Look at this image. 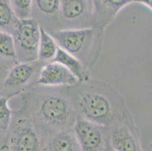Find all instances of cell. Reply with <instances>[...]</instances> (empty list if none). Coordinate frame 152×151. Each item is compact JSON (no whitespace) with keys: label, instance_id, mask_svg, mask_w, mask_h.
Here are the masks:
<instances>
[{"label":"cell","instance_id":"1","mask_svg":"<svg viewBox=\"0 0 152 151\" xmlns=\"http://www.w3.org/2000/svg\"><path fill=\"white\" fill-rule=\"evenodd\" d=\"M21 95L27 113L47 141L59 131L73 128L77 114L67 87L36 86Z\"/></svg>","mask_w":152,"mask_h":151},{"label":"cell","instance_id":"2","mask_svg":"<svg viewBox=\"0 0 152 151\" xmlns=\"http://www.w3.org/2000/svg\"><path fill=\"white\" fill-rule=\"evenodd\" d=\"M78 117L110 127L131 114L125 100L114 87L99 80H89L67 87Z\"/></svg>","mask_w":152,"mask_h":151},{"label":"cell","instance_id":"3","mask_svg":"<svg viewBox=\"0 0 152 151\" xmlns=\"http://www.w3.org/2000/svg\"><path fill=\"white\" fill-rule=\"evenodd\" d=\"M104 30L95 27L61 29L49 33L58 45L77 58L87 69L96 63L102 52Z\"/></svg>","mask_w":152,"mask_h":151},{"label":"cell","instance_id":"4","mask_svg":"<svg viewBox=\"0 0 152 151\" xmlns=\"http://www.w3.org/2000/svg\"><path fill=\"white\" fill-rule=\"evenodd\" d=\"M11 151H45L47 138L22 105L13 117L6 133Z\"/></svg>","mask_w":152,"mask_h":151},{"label":"cell","instance_id":"5","mask_svg":"<svg viewBox=\"0 0 152 151\" xmlns=\"http://www.w3.org/2000/svg\"><path fill=\"white\" fill-rule=\"evenodd\" d=\"M18 62L37 61L40 25L35 19L18 20L12 32Z\"/></svg>","mask_w":152,"mask_h":151},{"label":"cell","instance_id":"6","mask_svg":"<svg viewBox=\"0 0 152 151\" xmlns=\"http://www.w3.org/2000/svg\"><path fill=\"white\" fill-rule=\"evenodd\" d=\"M107 139L116 151H144L139 129L132 114L106 128Z\"/></svg>","mask_w":152,"mask_h":151},{"label":"cell","instance_id":"7","mask_svg":"<svg viewBox=\"0 0 152 151\" xmlns=\"http://www.w3.org/2000/svg\"><path fill=\"white\" fill-rule=\"evenodd\" d=\"M42 63L38 61L33 62H17L8 70L2 88L6 93L18 95L28 88H34Z\"/></svg>","mask_w":152,"mask_h":151},{"label":"cell","instance_id":"8","mask_svg":"<svg viewBox=\"0 0 152 151\" xmlns=\"http://www.w3.org/2000/svg\"><path fill=\"white\" fill-rule=\"evenodd\" d=\"M91 26L92 0H60V30Z\"/></svg>","mask_w":152,"mask_h":151},{"label":"cell","instance_id":"9","mask_svg":"<svg viewBox=\"0 0 152 151\" xmlns=\"http://www.w3.org/2000/svg\"><path fill=\"white\" fill-rule=\"evenodd\" d=\"M81 151H102L107 142L106 128L77 116L73 125Z\"/></svg>","mask_w":152,"mask_h":151},{"label":"cell","instance_id":"10","mask_svg":"<svg viewBox=\"0 0 152 151\" xmlns=\"http://www.w3.org/2000/svg\"><path fill=\"white\" fill-rule=\"evenodd\" d=\"M79 81L66 67L56 62L42 63L34 87H71Z\"/></svg>","mask_w":152,"mask_h":151},{"label":"cell","instance_id":"11","mask_svg":"<svg viewBox=\"0 0 152 151\" xmlns=\"http://www.w3.org/2000/svg\"><path fill=\"white\" fill-rule=\"evenodd\" d=\"M133 2L134 0H92V27L104 31L119 12Z\"/></svg>","mask_w":152,"mask_h":151},{"label":"cell","instance_id":"12","mask_svg":"<svg viewBox=\"0 0 152 151\" xmlns=\"http://www.w3.org/2000/svg\"><path fill=\"white\" fill-rule=\"evenodd\" d=\"M31 18L49 33L60 30V0H33Z\"/></svg>","mask_w":152,"mask_h":151},{"label":"cell","instance_id":"13","mask_svg":"<svg viewBox=\"0 0 152 151\" xmlns=\"http://www.w3.org/2000/svg\"><path fill=\"white\" fill-rule=\"evenodd\" d=\"M51 62L61 63L78 80L79 82H85L91 80L90 72L80 61L58 46L57 53Z\"/></svg>","mask_w":152,"mask_h":151},{"label":"cell","instance_id":"14","mask_svg":"<svg viewBox=\"0 0 152 151\" xmlns=\"http://www.w3.org/2000/svg\"><path fill=\"white\" fill-rule=\"evenodd\" d=\"M45 151H81L73 128L63 130L48 139Z\"/></svg>","mask_w":152,"mask_h":151},{"label":"cell","instance_id":"15","mask_svg":"<svg viewBox=\"0 0 152 151\" xmlns=\"http://www.w3.org/2000/svg\"><path fill=\"white\" fill-rule=\"evenodd\" d=\"M58 45L50 33L40 26V37L37 61L42 63L52 61L57 53Z\"/></svg>","mask_w":152,"mask_h":151},{"label":"cell","instance_id":"16","mask_svg":"<svg viewBox=\"0 0 152 151\" xmlns=\"http://www.w3.org/2000/svg\"><path fill=\"white\" fill-rule=\"evenodd\" d=\"M0 58L11 63L18 62L12 35L3 30H0Z\"/></svg>","mask_w":152,"mask_h":151},{"label":"cell","instance_id":"17","mask_svg":"<svg viewBox=\"0 0 152 151\" xmlns=\"http://www.w3.org/2000/svg\"><path fill=\"white\" fill-rule=\"evenodd\" d=\"M18 19L15 17L9 0H0V30L12 34Z\"/></svg>","mask_w":152,"mask_h":151},{"label":"cell","instance_id":"18","mask_svg":"<svg viewBox=\"0 0 152 151\" xmlns=\"http://www.w3.org/2000/svg\"><path fill=\"white\" fill-rule=\"evenodd\" d=\"M3 95L0 93V133L6 134L13 117L14 110H12L9 105L11 98L16 96L15 94L6 93Z\"/></svg>","mask_w":152,"mask_h":151},{"label":"cell","instance_id":"19","mask_svg":"<svg viewBox=\"0 0 152 151\" xmlns=\"http://www.w3.org/2000/svg\"><path fill=\"white\" fill-rule=\"evenodd\" d=\"M15 17L18 20L31 18L33 0H9Z\"/></svg>","mask_w":152,"mask_h":151},{"label":"cell","instance_id":"20","mask_svg":"<svg viewBox=\"0 0 152 151\" xmlns=\"http://www.w3.org/2000/svg\"><path fill=\"white\" fill-rule=\"evenodd\" d=\"M0 151H11L6 137L0 141Z\"/></svg>","mask_w":152,"mask_h":151},{"label":"cell","instance_id":"21","mask_svg":"<svg viewBox=\"0 0 152 151\" xmlns=\"http://www.w3.org/2000/svg\"><path fill=\"white\" fill-rule=\"evenodd\" d=\"M133 3L142 4V5H145V6L147 7L149 10L151 12L152 0H134Z\"/></svg>","mask_w":152,"mask_h":151},{"label":"cell","instance_id":"22","mask_svg":"<svg viewBox=\"0 0 152 151\" xmlns=\"http://www.w3.org/2000/svg\"><path fill=\"white\" fill-rule=\"evenodd\" d=\"M102 151H116V150L114 149V148L112 147L111 146H110V144H109L108 141H107V142H106L105 144V146H104V147L103 150Z\"/></svg>","mask_w":152,"mask_h":151},{"label":"cell","instance_id":"23","mask_svg":"<svg viewBox=\"0 0 152 151\" xmlns=\"http://www.w3.org/2000/svg\"><path fill=\"white\" fill-rule=\"evenodd\" d=\"M7 66L5 64H2V63H0V74L2 75H4V76H5L7 73V72H8V70H5V69L6 68Z\"/></svg>","mask_w":152,"mask_h":151},{"label":"cell","instance_id":"24","mask_svg":"<svg viewBox=\"0 0 152 151\" xmlns=\"http://www.w3.org/2000/svg\"><path fill=\"white\" fill-rule=\"evenodd\" d=\"M147 151H151V147L148 148V150Z\"/></svg>","mask_w":152,"mask_h":151}]
</instances>
